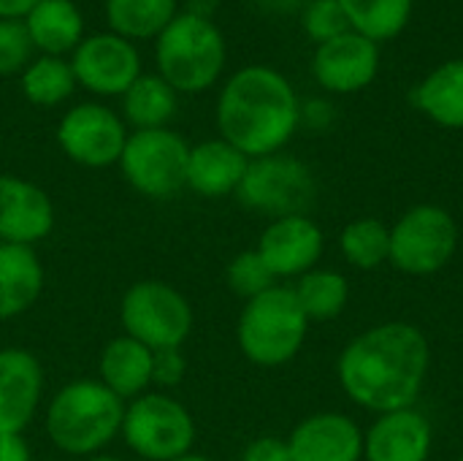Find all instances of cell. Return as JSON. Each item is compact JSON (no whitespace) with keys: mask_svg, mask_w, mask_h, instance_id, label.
<instances>
[{"mask_svg":"<svg viewBox=\"0 0 463 461\" xmlns=\"http://www.w3.org/2000/svg\"><path fill=\"white\" fill-rule=\"evenodd\" d=\"M76 84L95 98H122L125 90L144 73L141 54L133 41L106 33H90L71 52Z\"/></svg>","mask_w":463,"mask_h":461,"instance_id":"7c38bea8","label":"cell"},{"mask_svg":"<svg viewBox=\"0 0 463 461\" xmlns=\"http://www.w3.org/2000/svg\"><path fill=\"white\" fill-rule=\"evenodd\" d=\"M43 367L27 348H0V435H24L43 402Z\"/></svg>","mask_w":463,"mask_h":461,"instance_id":"9a60e30c","label":"cell"},{"mask_svg":"<svg viewBox=\"0 0 463 461\" xmlns=\"http://www.w3.org/2000/svg\"><path fill=\"white\" fill-rule=\"evenodd\" d=\"M458 461H463V456H461V459H458Z\"/></svg>","mask_w":463,"mask_h":461,"instance_id":"b9f144b4","label":"cell"},{"mask_svg":"<svg viewBox=\"0 0 463 461\" xmlns=\"http://www.w3.org/2000/svg\"><path fill=\"white\" fill-rule=\"evenodd\" d=\"M431 367V345L415 323L388 321L353 337L336 361L350 402L372 413L415 408Z\"/></svg>","mask_w":463,"mask_h":461,"instance_id":"6da1fadb","label":"cell"},{"mask_svg":"<svg viewBox=\"0 0 463 461\" xmlns=\"http://www.w3.org/2000/svg\"><path fill=\"white\" fill-rule=\"evenodd\" d=\"M225 283L236 296L250 302V299L266 293L269 288H274L277 277L271 274V269L266 266V261L260 258L258 250H244L231 258V264L225 269Z\"/></svg>","mask_w":463,"mask_h":461,"instance_id":"f546056e","label":"cell"},{"mask_svg":"<svg viewBox=\"0 0 463 461\" xmlns=\"http://www.w3.org/2000/svg\"><path fill=\"white\" fill-rule=\"evenodd\" d=\"M301 24L315 46L350 33V22L336 0H309L301 11Z\"/></svg>","mask_w":463,"mask_h":461,"instance_id":"4dcf8cb0","label":"cell"},{"mask_svg":"<svg viewBox=\"0 0 463 461\" xmlns=\"http://www.w3.org/2000/svg\"><path fill=\"white\" fill-rule=\"evenodd\" d=\"M431 448V421L415 408L380 413L364 432V461H429Z\"/></svg>","mask_w":463,"mask_h":461,"instance_id":"ac0fdd59","label":"cell"},{"mask_svg":"<svg viewBox=\"0 0 463 461\" xmlns=\"http://www.w3.org/2000/svg\"><path fill=\"white\" fill-rule=\"evenodd\" d=\"M334 106L323 98H312L307 103H301V125L307 128H315V130H323L334 122Z\"/></svg>","mask_w":463,"mask_h":461,"instance_id":"e575fe53","label":"cell"},{"mask_svg":"<svg viewBox=\"0 0 463 461\" xmlns=\"http://www.w3.org/2000/svg\"><path fill=\"white\" fill-rule=\"evenodd\" d=\"M217 8H220V0H187V5H184L187 14H195L203 19H214Z\"/></svg>","mask_w":463,"mask_h":461,"instance_id":"f35d334b","label":"cell"},{"mask_svg":"<svg viewBox=\"0 0 463 461\" xmlns=\"http://www.w3.org/2000/svg\"><path fill=\"white\" fill-rule=\"evenodd\" d=\"M255 250L260 253V258L277 280H298L301 274L317 269L326 250V236L312 217L288 215L271 220L263 228Z\"/></svg>","mask_w":463,"mask_h":461,"instance_id":"5bb4252c","label":"cell"},{"mask_svg":"<svg viewBox=\"0 0 463 461\" xmlns=\"http://www.w3.org/2000/svg\"><path fill=\"white\" fill-rule=\"evenodd\" d=\"M179 14V0H106V22L128 41H155Z\"/></svg>","mask_w":463,"mask_h":461,"instance_id":"d4e9b609","label":"cell"},{"mask_svg":"<svg viewBox=\"0 0 463 461\" xmlns=\"http://www.w3.org/2000/svg\"><path fill=\"white\" fill-rule=\"evenodd\" d=\"M241 461H290L288 440L274 437V435L258 437V440H252V443L244 448Z\"/></svg>","mask_w":463,"mask_h":461,"instance_id":"836d02e7","label":"cell"},{"mask_svg":"<svg viewBox=\"0 0 463 461\" xmlns=\"http://www.w3.org/2000/svg\"><path fill=\"white\" fill-rule=\"evenodd\" d=\"M33 41L22 19H0V76H14L33 60Z\"/></svg>","mask_w":463,"mask_h":461,"instance_id":"1f68e13d","label":"cell"},{"mask_svg":"<svg viewBox=\"0 0 463 461\" xmlns=\"http://www.w3.org/2000/svg\"><path fill=\"white\" fill-rule=\"evenodd\" d=\"M290 461H364V429L345 413H315L288 435Z\"/></svg>","mask_w":463,"mask_h":461,"instance_id":"e0dca14e","label":"cell"},{"mask_svg":"<svg viewBox=\"0 0 463 461\" xmlns=\"http://www.w3.org/2000/svg\"><path fill=\"white\" fill-rule=\"evenodd\" d=\"M250 158L239 152L225 139H203L198 144H190L187 155V171H184V187L203 198H225L236 196L244 174H247Z\"/></svg>","mask_w":463,"mask_h":461,"instance_id":"d6986e66","label":"cell"},{"mask_svg":"<svg viewBox=\"0 0 463 461\" xmlns=\"http://www.w3.org/2000/svg\"><path fill=\"white\" fill-rule=\"evenodd\" d=\"M57 212L49 193L16 174H0V242L35 247L54 231Z\"/></svg>","mask_w":463,"mask_h":461,"instance_id":"2e32d148","label":"cell"},{"mask_svg":"<svg viewBox=\"0 0 463 461\" xmlns=\"http://www.w3.org/2000/svg\"><path fill=\"white\" fill-rule=\"evenodd\" d=\"M119 437L138 459L174 461L193 451L198 427L174 394L152 389L125 405Z\"/></svg>","mask_w":463,"mask_h":461,"instance_id":"8992f818","label":"cell"},{"mask_svg":"<svg viewBox=\"0 0 463 461\" xmlns=\"http://www.w3.org/2000/svg\"><path fill=\"white\" fill-rule=\"evenodd\" d=\"M0 461H33L24 435H0Z\"/></svg>","mask_w":463,"mask_h":461,"instance_id":"d590c367","label":"cell"},{"mask_svg":"<svg viewBox=\"0 0 463 461\" xmlns=\"http://www.w3.org/2000/svg\"><path fill=\"white\" fill-rule=\"evenodd\" d=\"M296 302L301 304L304 315L312 321H334L345 312L350 302V283L342 272L334 269H312L290 285Z\"/></svg>","mask_w":463,"mask_h":461,"instance_id":"83f0119b","label":"cell"},{"mask_svg":"<svg viewBox=\"0 0 463 461\" xmlns=\"http://www.w3.org/2000/svg\"><path fill=\"white\" fill-rule=\"evenodd\" d=\"M252 3L269 14H293V11H304L309 0H252Z\"/></svg>","mask_w":463,"mask_h":461,"instance_id":"8d00e7d4","label":"cell"},{"mask_svg":"<svg viewBox=\"0 0 463 461\" xmlns=\"http://www.w3.org/2000/svg\"><path fill=\"white\" fill-rule=\"evenodd\" d=\"M315 196L317 185L309 166L285 152L252 158L236 190V198L247 209L269 215L271 220L288 215H307Z\"/></svg>","mask_w":463,"mask_h":461,"instance_id":"30bf717a","label":"cell"},{"mask_svg":"<svg viewBox=\"0 0 463 461\" xmlns=\"http://www.w3.org/2000/svg\"><path fill=\"white\" fill-rule=\"evenodd\" d=\"M412 103L434 125L463 130V57L437 65L412 90Z\"/></svg>","mask_w":463,"mask_h":461,"instance_id":"603a6c76","label":"cell"},{"mask_svg":"<svg viewBox=\"0 0 463 461\" xmlns=\"http://www.w3.org/2000/svg\"><path fill=\"white\" fill-rule=\"evenodd\" d=\"M307 334L309 318L288 285H274L244 302L236 321V342L241 356L266 370L293 361L301 353Z\"/></svg>","mask_w":463,"mask_h":461,"instance_id":"5b68a950","label":"cell"},{"mask_svg":"<svg viewBox=\"0 0 463 461\" xmlns=\"http://www.w3.org/2000/svg\"><path fill=\"white\" fill-rule=\"evenodd\" d=\"M214 120L220 139L250 160L266 158L282 152L301 128V101L290 79L277 68L244 65L225 79Z\"/></svg>","mask_w":463,"mask_h":461,"instance_id":"7a4b0ae2","label":"cell"},{"mask_svg":"<svg viewBox=\"0 0 463 461\" xmlns=\"http://www.w3.org/2000/svg\"><path fill=\"white\" fill-rule=\"evenodd\" d=\"M193 307L187 296L165 280H138L119 302L122 334L149 351L182 348L193 334Z\"/></svg>","mask_w":463,"mask_h":461,"instance_id":"52a82bcc","label":"cell"},{"mask_svg":"<svg viewBox=\"0 0 463 461\" xmlns=\"http://www.w3.org/2000/svg\"><path fill=\"white\" fill-rule=\"evenodd\" d=\"M179 109V92L157 73H141L119 98V117L128 130L168 128Z\"/></svg>","mask_w":463,"mask_h":461,"instance_id":"cb8c5ba5","label":"cell"},{"mask_svg":"<svg viewBox=\"0 0 463 461\" xmlns=\"http://www.w3.org/2000/svg\"><path fill=\"white\" fill-rule=\"evenodd\" d=\"M22 95L41 109H54L65 103L76 92V76L68 57H49L38 54L27 62V68L19 73Z\"/></svg>","mask_w":463,"mask_h":461,"instance_id":"4316f807","label":"cell"},{"mask_svg":"<svg viewBox=\"0 0 463 461\" xmlns=\"http://www.w3.org/2000/svg\"><path fill=\"white\" fill-rule=\"evenodd\" d=\"M458 247L456 217L437 204L410 206L391 226V266L410 277L442 272Z\"/></svg>","mask_w":463,"mask_h":461,"instance_id":"9c48e42d","label":"cell"},{"mask_svg":"<svg viewBox=\"0 0 463 461\" xmlns=\"http://www.w3.org/2000/svg\"><path fill=\"white\" fill-rule=\"evenodd\" d=\"M152 367L155 351L130 340L128 334H119L109 340L98 356V380L122 402H130L152 391Z\"/></svg>","mask_w":463,"mask_h":461,"instance_id":"ffe728a7","label":"cell"},{"mask_svg":"<svg viewBox=\"0 0 463 461\" xmlns=\"http://www.w3.org/2000/svg\"><path fill=\"white\" fill-rule=\"evenodd\" d=\"M46 272L35 247L0 242V323L24 315L43 293Z\"/></svg>","mask_w":463,"mask_h":461,"instance_id":"44dd1931","label":"cell"},{"mask_svg":"<svg viewBox=\"0 0 463 461\" xmlns=\"http://www.w3.org/2000/svg\"><path fill=\"white\" fill-rule=\"evenodd\" d=\"M174 461H214V459H209V456H203V454L190 451V454H184V456H179V459H174Z\"/></svg>","mask_w":463,"mask_h":461,"instance_id":"ab89813d","label":"cell"},{"mask_svg":"<svg viewBox=\"0 0 463 461\" xmlns=\"http://www.w3.org/2000/svg\"><path fill=\"white\" fill-rule=\"evenodd\" d=\"M187 375V359L182 348L155 351V367H152V389L155 391H171L182 386Z\"/></svg>","mask_w":463,"mask_h":461,"instance_id":"d6a6232c","label":"cell"},{"mask_svg":"<svg viewBox=\"0 0 463 461\" xmlns=\"http://www.w3.org/2000/svg\"><path fill=\"white\" fill-rule=\"evenodd\" d=\"M130 130L119 111L100 101L71 106L54 130L60 152L81 168H109L119 163Z\"/></svg>","mask_w":463,"mask_h":461,"instance_id":"8fae6325","label":"cell"},{"mask_svg":"<svg viewBox=\"0 0 463 461\" xmlns=\"http://www.w3.org/2000/svg\"><path fill=\"white\" fill-rule=\"evenodd\" d=\"M125 405L98 378H79L57 389L43 413L49 443L79 459L103 454L122 432Z\"/></svg>","mask_w":463,"mask_h":461,"instance_id":"3957f363","label":"cell"},{"mask_svg":"<svg viewBox=\"0 0 463 461\" xmlns=\"http://www.w3.org/2000/svg\"><path fill=\"white\" fill-rule=\"evenodd\" d=\"M228 60V43L214 19L179 11L174 22L155 38V65L179 95L212 90Z\"/></svg>","mask_w":463,"mask_h":461,"instance_id":"277c9868","label":"cell"},{"mask_svg":"<svg viewBox=\"0 0 463 461\" xmlns=\"http://www.w3.org/2000/svg\"><path fill=\"white\" fill-rule=\"evenodd\" d=\"M187 155L190 144L174 128L130 130L117 168L138 196L165 201L184 190Z\"/></svg>","mask_w":463,"mask_h":461,"instance_id":"ba28073f","label":"cell"},{"mask_svg":"<svg viewBox=\"0 0 463 461\" xmlns=\"http://www.w3.org/2000/svg\"><path fill=\"white\" fill-rule=\"evenodd\" d=\"M380 73V43L358 35L355 30L336 35L312 54L315 82L334 95H353L366 90Z\"/></svg>","mask_w":463,"mask_h":461,"instance_id":"4fadbf2b","label":"cell"},{"mask_svg":"<svg viewBox=\"0 0 463 461\" xmlns=\"http://www.w3.org/2000/svg\"><path fill=\"white\" fill-rule=\"evenodd\" d=\"M22 22L33 49L49 57L71 54L87 35L84 14L73 0H38Z\"/></svg>","mask_w":463,"mask_h":461,"instance_id":"7402d4cb","label":"cell"},{"mask_svg":"<svg viewBox=\"0 0 463 461\" xmlns=\"http://www.w3.org/2000/svg\"><path fill=\"white\" fill-rule=\"evenodd\" d=\"M38 0H0V19H24Z\"/></svg>","mask_w":463,"mask_h":461,"instance_id":"74e56055","label":"cell"},{"mask_svg":"<svg viewBox=\"0 0 463 461\" xmlns=\"http://www.w3.org/2000/svg\"><path fill=\"white\" fill-rule=\"evenodd\" d=\"M87 461H122V459H119V456H111V454H106V451H103V454H95V456H90Z\"/></svg>","mask_w":463,"mask_h":461,"instance_id":"60d3db41","label":"cell"},{"mask_svg":"<svg viewBox=\"0 0 463 461\" xmlns=\"http://www.w3.org/2000/svg\"><path fill=\"white\" fill-rule=\"evenodd\" d=\"M339 250L345 261L358 272L380 269L391 261V226L377 217H358L342 228Z\"/></svg>","mask_w":463,"mask_h":461,"instance_id":"f1b7e54d","label":"cell"},{"mask_svg":"<svg viewBox=\"0 0 463 461\" xmlns=\"http://www.w3.org/2000/svg\"><path fill=\"white\" fill-rule=\"evenodd\" d=\"M358 35L383 43L404 33L410 24L415 0H336Z\"/></svg>","mask_w":463,"mask_h":461,"instance_id":"484cf974","label":"cell"}]
</instances>
